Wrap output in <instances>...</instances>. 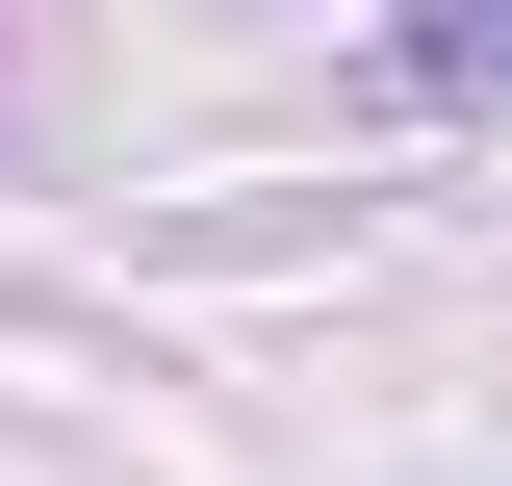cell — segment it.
<instances>
[{
  "mask_svg": "<svg viewBox=\"0 0 512 486\" xmlns=\"http://www.w3.org/2000/svg\"><path fill=\"white\" fill-rule=\"evenodd\" d=\"M410 77H512V0H410Z\"/></svg>",
  "mask_w": 512,
  "mask_h": 486,
  "instance_id": "6da1fadb",
  "label": "cell"
}]
</instances>
